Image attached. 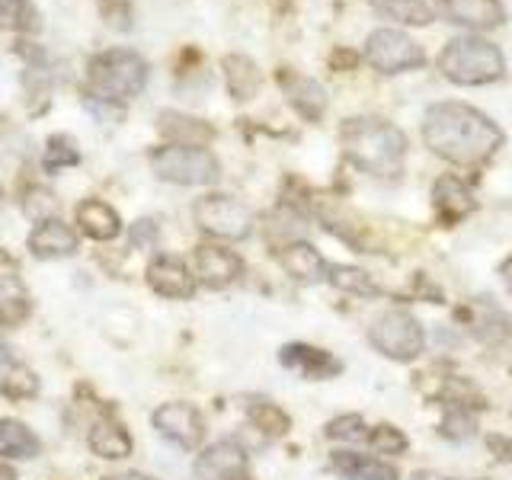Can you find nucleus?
I'll use <instances>...</instances> for the list:
<instances>
[{"instance_id": "obj_14", "label": "nucleus", "mask_w": 512, "mask_h": 480, "mask_svg": "<svg viewBox=\"0 0 512 480\" xmlns=\"http://www.w3.org/2000/svg\"><path fill=\"white\" fill-rule=\"evenodd\" d=\"M29 250L39 260H61V256L77 253V234L61 218H48L29 234Z\"/></svg>"}, {"instance_id": "obj_5", "label": "nucleus", "mask_w": 512, "mask_h": 480, "mask_svg": "<svg viewBox=\"0 0 512 480\" xmlns=\"http://www.w3.org/2000/svg\"><path fill=\"white\" fill-rule=\"evenodd\" d=\"M151 167L160 180L176 186H208L218 180V160L212 151L192 148V144H167L151 154Z\"/></svg>"}, {"instance_id": "obj_11", "label": "nucleus", "mask_w": 512, "mask_h": 480, "mask_svg": "<svg viewBox=\"0 0 512 480\" xmlns=\"http://www.w3.org/2000/svg\"><path fill=\"white\" fill-rule=\"evenodd\" d=\"M439 13L448 23L471 26V29H493L506 20V10L500 0H436Z\"/></svg>"}, {"instance_id": "obj_3", "label": "nucleus", "mask_w": 512, "mask_h": 480, "mask_svg": "<svg viewBox=\"0 0 512 480\" xmlns=\"http://www.w3.org/2000/svg\"><path fill=\"white\" fill-rule=\"evenodd\" d=\"M439 71L458 87H484L506 74V58L493 42L474 32V36H458L442 48Z\"/></svg>"}, {"instance_id": "obj_32", "label": "nucleus", "mask_w": 512, "mask_h": 480, "mask_svg": "<svg viewBox=\"0 0 512 480\" xmlns=\"http://www.w3.org/2000/svg\"><path fill=\"white\" fill-rule=\"evenodd\" d=\"M80 160L77 148L71 138H52L48 141V151H45V167L48 170H64V167H74Z\"/></svg>"}, {"instance_id": "obj_23", "label": "nucleus", "mask_w": 512, "mask_h": 480, "mask_svg": "<svg viewBox=\"0 0 512 480\" xmlns=\"http://www.w3.org/2000/svg\"><path fill=\"white\" fill-rule=\"evenodd\" d=\"M224 80H228V90L234 100H253L263 77H260V68H256L247 55H228L224 58Z\"/></svg>"}, {"instance_id": "obj_6", "label": "nucleus", "mask_w": 512, "mask_h": 480, "mask_svg": "<svg viewBox=\"0 0 512 480\" xmlns=\"http://www.w3.org/2000/svg\"><path fill=\"white\" fill-rule=\"evenodd\" d=\"M372 346L394 362H413L426 346V333L420 327V320L407 311H388L381 314L372 330H368Z\"/></svg>"}, {"instance_id": "obj_8", "label": "nucleus", "mask_w": 512, "mask_h": 480, "mask_svg": "<svg viewBox=\"0 0 512 480\" xmlns=\"http://www.w3.org/2000/svg\"><path fill=\"white\" fill-rule=\"evenodd\" d=\"M365 58L381 74H404L426 64V52L400 29H375L365 39Z\"/></svg>"}, {"instance_id": "obj_42", "label": "nucleus", "mask_w": 512, "mask_h": 480, "mask_svg": "<svg viewBox=\"0 0 512 480\" xmlns=\"http://www.w3.org/2000/svg\"><path fill=\"white\" fill-rule=\"evenodd\" d=\"M10 362V349H7V343L0 340V365H7Z\"/></svg>"}, {"instance_id": "obj_31", "label": "nucleus", "mask_w": 512, "mask_h": 480, "mask_svg": "<svg viewBox=\"0 0 512 480\" xmlns=\"http://www.w3.org/2000/svg\"><path fill=\"white\" fill-rule=\"evenodd\" d=\"M365 439L372 442V448H375L378 455H400V452L407 448V436H404V432L394 429V426H388V423L375 426Z\"/></svg>"}, {"instance_id": "obj_30", "label": "nucleus", "mask_w": 512, "mask_h": 480, "mask_svg": "<svg viewBox=\"0 0 512 480\" xmlns=\"http://www.w3.org/2000/svg\"><path fill=\"white\" fill-rule=\"evenodd\" d=\"M250 423L266 432L269 439H279L288 432V426H292V420L276 407V404H269V400H260V404H250Z\"/></svg>"}, {"instance_id": "obj_40", "label": "nucleus", "mask_w": 512, "mask_h": 480, "mask_svg": "<svg viewBox=\"0 0 512 480\" xmlns=\"http://www.w3.org/2000/svg\"><path fill=\"white\" fill-rule=\"evenodd\" d=\"M0 480H16V471L7 464V458H0Z\"/></svg>"}, {"instance_id": "obj_41", "label": "nucleus", "mask_w": 512, "mask_h": 480, "mask_svg": "<svg viewBox=\"0 0 512 480\" xmlns=\"http://www.w3.org/2000/svg\"><path fill=\"white\" fill-rule=\"evenodd\" d=\"M500 272H503V279H506V285L512 288V256H509V260L503 263V269H500Z\"/></svg>"}, {"instance_id": "obj_15", "label": "nucleus", "mask_w": 512, "mask_h": 480, "mask_svg": "<svg viewBox=\"0 0 512 480\" xmlns=\"http://www.w3.org/2000/svg\"><path fill=\"white\" fill-rule=\"evenodd\" d=\"M432 202H436V212L445 224H455L461 221L464 215L474 212V196L471 189L464 186L458 176L445 173L436 180V186H432Z\"/></svg>"}, {"instance_id": "obj_20", "label": "nucleus", "mask_w": 512, "mask_h": 480, "mask_svg": "<svg viewBox=\"0 0 512 480\" xmlns=\"http://www.w3.org/2000/svg\"><path fill=\"white\" fill-rule=\"evenodd\" d=\"M77 221H80V228H84V234L93 240H116L122 234L119 212L100 199H90L84 205H77Z\"/></svg>"}, {"instance_id": "obj_43", "label": "nucleus", "mask_w": 512, "mask_h": 480, "mask_svg": "<svg viewBox=\"0 0 512 480\" xmlns=\"http://www.w3.org/2000/svg\"><path fill=\"white\" fill-rule=\"evenodd\" d=\"M0 205H4V186H0Z\"/></svg>"}, {"instance_id": "obj_34", "label": "nucleus", "mask_w": 512, "mask_h": 480, "mask_svg": "<svg viewBox=\"0 0 512 480\" xmlns=\"http://www.w3.org/2000/svg\"><path fill=\"white\" fill-rule=\"evenodd\" d=\"M327 436L330 439H349V442H359L365 439V423L359 413H349V416H336V420L327 423Z\"/></svg>"}, {"instance_id": "obj_25", "label": "nucleus", "mask_w": 512, "mask_h": 480, "mask_svg": "<svg viewBox=\"0 0 512 480\" xmlns=\"http://www.w3.org/2000/svg\"><path fill=\"white\" fill-rule=\"evenodd\" d=\"M29 295L16 276H0V324L16 327L29 317Z\"/></svg>"}, {"instance_id": "obj_16", "label": "nucleus", "mask_w": 512, "mask_h": 480, "mask_svg": "<svg viewBox=\"0 0 512 480\" xmlns=\"http://www.w3.org/2000/svg\"><path fill=\"white\" fill-rule=\"evenodd\" d=\"M282 87H285L288 103H292L308 122H317L320 116H324V109H327V90L320 87L317 80L304 77V74H282Z\"/></svg>"}, {"instance_id": "obj_13", "label": "nucleus", "mask_w": 512, "mask_h": 480, "mask_svg": "<svg viewBox=\"0 0 512 480\" xmlns=\"http://www.w3.org/2000/svg\"><path fill=\"white\" fill-rule=\"evenodd\" d=\"M196 269H199V279L208 288H228L231 282L240 279L244 272V260L228 250V247H218V244H202L196 250Z\"/></svg>"}, {"instance_id": "obj_2", "label": "nucleus", "mask_w": 512, "mask_h": 480, "mask_svg": "<svg viewBox=\"0 0 512 480\" xmlns=\"http://www.w3.org/2000/svg\"><path fill=\"white\" fill-rule=\"evenodd\" d=\"M343 148L346 157L365 170L368 176H381V180H394L404 170L407 138L400 128H394L384 119L359 116L343 125Z\"/></svg>"}, {"instance_id": "obj_12", "label": "nucleus", "mask_w": 512, "mask_h": 480, "mask_svg": "<svg viewBox=\"0 0 512 480\" xmlns=\"http://www.w3.org/2000/svg\"><path fill=\"white\" fill-rule=\"evenodd\" d=\"M148 285L164 298H192L196 295V276L176 256H154L148 266Z\"/></svg>"}, {"instance_id": "obj_1", "label": "nucleus", "mask_w": 512, "mask_h": 480, "mask_svg": "<svg viewBox=\"0 0 512 480\" xmlns=\"http://www.w3.org/2000/svg\"><path fill=\"white\" fill-rule=\"evenodd\" d=\"M426 148L458 167H480L503 148V132L487 112L468 103H436L423 119Z\"/></svg>"}, {"instance_id": "obj_21", "label": "nucleus", "mask_w": 512, "mask_h": 480, "mask_svg": "<svg viewBox=\"0 0 512 480\" xmlns=\"http://www.w3.org/2000/svg\"><path fill=\"white\" fill-rule=\"evenodd\" d=\"M87 445L96 458H106V461H122L132 455V436H128L119 423H109V420L93 423Z\"/></svg>"}, {"instance_id": "obj_7", "label": "nucleus", "mask_w": 512, "mask_h": 480, "mask_svg": "<svg viewBox=\"0 0 512 480\" xmlns=\"http://www.w3.org/2000/svg\"><path fill=\"white\" fill-rule=\"evenodd\" d=\"M192 218H196V224L205 234L221 237V240H244L253 231L250 208L234 196H221V192L202 196L192 205Z\"/></svg>"}, {"instance_id": "obj_39", "label": "nucleus", "mask_w": 512, "mask_h": 480, "mask_svg": "<svg viewBox=\"0 0 512 480\" xmlns=\"http://www.w3.org/2000/svg\"><path fill=\"white\" fill-rule=\"evenodd\" d=\"M416 480H461V477H445V474H436V471H420Z\"/></svg>"}, {"instance_id": "obj_4", "label": "nucleus", "mask_w": 512, "mask_h": 480, "mask_svg": "<svg viewBox=\"0 0 512 480\" xmlns=\"http://www.w3.org/2000/svg\"><path fill=\"white\" fill-rule=\"evenodd\" d=\"M148 84V64L141 55L128 52V48H112L90 61V87L93 96H103V100L122 103L138 96Z\"/></svg>"}, {"instance_id": "obj_33", "label": "nucleus", "mask_w": 512, "mask_h": 480, "mask_svg": "<svg viewBox=\"0 0 512 480\" xmlns=\"http://www.w3.org/2000/svg\"><path fill=\"white\" fill-rule=\"evenodd\" d=\"M474 429H477V423L468 407H452L442 420V436H452V439H468V436H474Z\"/></svg>"}, {"instance_id": "obj_22", "label": "nucleus", "mask_w": 512, "mask_h": 480, "mask_svg": "<svg viewBox=\"0 0 512 480\" xmlns=\"http://www.w3.org/2000/svg\"><path fill=\"white\" fill-rule=\"evenodd\" d=\"M39 439L26 423L20 420H0V458H36L39 455Z\"/></svg>"}, {"instance_id": "obj_9", "label": "nucleus", "mask_w": 512, "mask_h": 480, "mask_svg": "<svg viewBox=\"0 0 512 480\" xmlns=\"http://www.w3.org/2000/svg\"><path fill=\"white\" fill-rule=\"evenodd\" d=\"M154 429L176 448H196L205 436L202 413L192 404H180V400L154 410Z\"/></svg>"}, {"instance_id": "obj_37", "label": "nucleus", "mask_w": 512, "mask_h": 480, "mask_svg": "<svg viewBox=\"0 0 512 480\" xmlns=\"http://www.w3.org/2000/svg\"><path fill=\"white\" fill-rule=\"evenodd\" d=\"M157 240V221H151V218H141L135 228H132V244L135 247H151Z\"/></svg>"}, {"instance_id": "obj_38", "label": "nucleus", "mask_w": 512, "mask_h": 480, "mask_svg": "<svg viewBox=\"0 0 512 480\" xmlns=\"http://www.w3.org/2000/svg\"><path fill=\"white\" fill-rule=\"evenodd\" d=\"M106 480H154V477H148V474H138V471H125V474L106 477Z\"/></svg>"}, {"instance_id": "obj_24", "label": "nucleus", "mask_w": 512, "mask_h": 480, "mask_svg": "<svg viewBox=\"0 0 512 480\" xmlns=\"http://www.w3.org/2000/svg\"><path fill=\"white\" fill-rule=\"evenodd\" d=\"M157 125L173 144H192V148H202L205 141H212V128L199 119H192V116H180V112H164V116L157 119Z\"/></svg>"}, {"instance_id": "obj_10", "label": "nucleus", "mask_w": 512, "mask_h": 480, "mask_svg": "<svg viewBox=\"0 0 512 480\" xmlns=\"http://www.w3.org/2000/svg\"><path fill=\"white\" fill-rule=\"evenodd\" d=\"M199 480H250L247 477V452L231 439H221L205 448L196 461Z\"/></svg>"}, {"instance_id": "obj_27", "label": "nucleus", "mask_w": 512, "mask_h": 480, "mask_svg": "<svg viewBox=\"0 0 512 480\" xmlns=\"http://www.w3.org/2000/svg\"><path fill=\"white\" fill-rule=\"evenodd\" d=\"M330 272V285L340 288L346 295H359V298H375L381 288L375 285V279L368 276L365 269H356V266H327Z\"/></svg>"}, {"instance_id": "obj_36", "label": "nucleus", "mask_w": 512, "mask_h": 480, "mask_svg": "<svg viewBox=\"0 0 512 480\" xmlns=\"http://www.w3.org/2000/svg\"><path fill=\"white\" fill-rule=\"evenodd\" d=\"M84 106H87L100 122H116V119H122V106H119V103H112V100H103V96H93V93H90L87 100H84Z\"/></svg>"}, {"instance_id": "obj_18", "label": "nucleus", "mask_w": 512, "mask_h": 480, "mask_svg": "<svg viewBox=\"0 0 512 480\" xmlns=\"http://www.w3.org/2000/svg\"><path fill=\"white\" fill-rule=\"evenodd\" d=\"M279 263L282 269L292 276L295 282H320L327 272V263L324 256H320L311 244H304V240H295V244H288L282 253H279Z\"/></svg>"}, {"instance_id": "obj_28", "label": "nucleus", "mask_w": 512, "mask_h": 480, "mask_svg": "<svg viewBox=\"0 0 512 480\" xmlns=\"http://www.w3.org/2000/svg\"><path fill=\"white\" fill-rule=\"evenodd\" d=\"M39 26V10L32 7V0H0V29L36 32Z\"/></svg>"}, {"instance_id": "obj_26", "label": "nucleus", "mask_w": 512, "mask_h": 480, "mask_svg": "<svg viewBox=\"0 0 512 480\" xmlns=\"http://www.w3.org/2000/svg\"><path fill=\"white\" fill-rule=\"evenodd\" d=\"M375 10L388 20H397L404 26H429L432 23V7L426 0H372Z\"/></svg>"}, {"instance_id": "obj_19", "label": "nucleus", "mask_w": 512, "mask_h": 480, "mask_svg": "<svg viewBox=\"0 0 512 480\" xmlns=\"http://www.w3.org/2000/svg\"><path fill=\"white\" fill-rule=\"evenodd\" d=\"M282 365L288 368H298L301 375L308 378H330L340 372V362H336L330 352L324 349H314V346H304V343H292L282 349Z\"/></svg>"}, {"instance_id": "obj_29", "label": "nucleus", "mask_w": 512, "mask_h": 480, "mask_svg": "<svg viewBox=\"0 0 512 480\" xmlns=\"http://www.w3.org/2000/svg\"><path fill=\"white\" fill-rule=\"evenodd\" d=\"M0 391L13 400H26L39 391V378L36 372H29L26 365H16V362H7L4 375H0Z\"/></svg>"}, {"instance_id": "obj_35", "label": "nucleus", "mask_w": 512, "mask_h": 480, "mask_svg": "<svg viewBox=\"0 0 512 480\" xmlns=\"http://www.w3.org/2000/svg\"><path fill=\"white\" fill-rule=\"evenodd\" d=\"M55 212H58V199L48 189L39 186V189H32L29 196H26V215L36 218L39 224L48 221V218H55Z\"/></svg>"}, {"instance_id": "obj_17", "label": "nucleus", "mask_w": 512, "mask_h": 480, "mask_svg": "<svg viewBox=\"0 0 512 480\" xmlns=\"http://www.w3.org/2000/svg\"><path fill=\"white\" fill-rule=\"evenodd\" d=\"M333 471L343 480H400L394 464L359 452H333Z\"/></svg>"}]
</instances>
